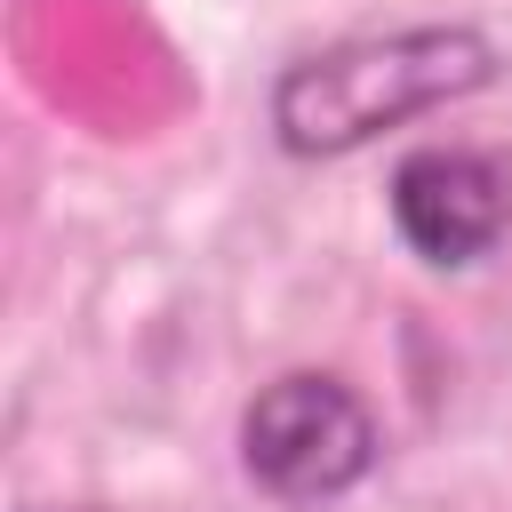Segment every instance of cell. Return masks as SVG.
Masks as SVG:
<instances>
[{
  "label": "cell",
  "mask_w": 512,
  "mask_h": 512,
  "mask_svg": "<svg viewBox=\"0 0 512 512\" xmlns=\"http://www.w3.org/2000/svg\"><path fill=\"white\" fill-rule=\"evenodd\" d=\"M504 72L496 40L472 24H408V32H360L320 56H296L272 80V136L296 160H336L376 144L384 128H408L424 112H448L480 96Z\"/></svg>",
  "instance_id": "1"
},
{
  "label": "cell",
  "mask_w": 512,
  "mask_h": 512,
  "mask_svg": "<svg viewBox=\"0 0 512 512\" xmlns=\"http://www.w3.org/2000/svg\"><path fill=\"white\" fill-rule=\"evenodd\" d=\"M376 456H384L376 408L344 376H320V368L272 376L240 416V464L280 504H328V496L360 488L376 472Z\"/></svg>",
  "instance_id": "2"
},
{
  "label": "cell",
  "mask_w": 512,
  "mask_h": 512,
  "mask_svg": "<svg viewBox=\"0 0 512 512\" xmlns=\"http://www.w3.org/2000/svg\"><path fill=\"white\" fill-rule=\"evenodd\" d=\"M392 232L440 264L464 272L512 232V160L488 144H424L392 168Z\"/></svg>",
  "instance_id": "3"
}]
</instances>
